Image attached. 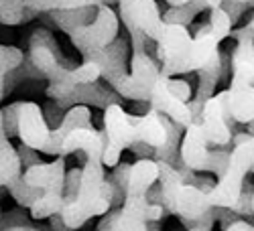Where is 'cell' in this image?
Segmentation results:
<instances>
[{
  "label": "cell",
  "mask_w": 254,
  "mask_h": 231,
  "mask_svg": "<svg viewBox=\"0 0 254 231\" xmlns=\"http://www.w3.org/2000/svg\"><path fill=\"white\" fill-rule=\"evenodd\" d=\"M23 183L33 188H39L43 193L29 209L31 219L41 221L59 215L67 201L63 197V188H65V156H57L53 162L29 164L23 173Z\"/></svg>",
  "instance_id": "obj_5"
},
{
  "label": "cell",
  "mask_w": 254,
  "mask_h": 231,
  "mask_svg": "<svg viewBox=\"0 0 254 231\" xmlns=\"http://www.w3.org/2000/svg\"><path fill=\"white\" fill-rule=\"evenodd\" d=\"M254 166V134L244 140L236 142L234 150L228 156L226 171L218 177V185L205 191L209 207H224V209H236L242 197V185L246 175Z\"/></svg>",
  "instance_id": "obj_8"
},
{
  "label": "cell",
  "mask_w": 254,
  "mask_h": 231,
  "mask_svg": "<svg viewBox=\"0 0 254 231\" xmlns=\"http://www.w3.org/2000/svg\"><path fill=\"white\" fill-rule=\"evenodd\" d=\"M96 231H110V229H102V227H98V229H96Z\"/></svg>",
  "instance_id": "obj_29"
},
{
  "label": "cell",
  "mask_w": 254,
  "mask_h": 231,
  "mask_svg": "<svg viewBox=\"0 0 254 231\" xmlns=\"http://www.w3.org/2000/svg\"><path fill=\"white\" fill-rule=\"evenodd\" d=\"M173 122H167L157 110L142 116H130L120 103H108L104 108V166H118L124 148L134 144H146L155 150H165L175 130Z\"/></svg>",
  "instance_id": "obj_2"
},
{
  "label": "cell",
  "mask_w": 254,
  "mask_h": 231,
  "mask_svg": "<svg viewBox=\"0 0 254 231\" xmlns=\"http://www.w3.org/2000/svg\"><path fill=\"white\" fill-rule=\"evenodd\" d=\"M252 173H254V166H252Z\"/></svg>",
  "instance_id": "obj_30"
},
{
  "label": "cell",
  "mask_w": 254,
  "mask_h": 231,
  "mask_svg": "<svg viewBox=\"0 0 254 231\" xmlns=\"http://www.w3.org/2000/svg\"><path fill=\"white\" fill-rule=\"evenodd\" d=\"M31 63L35 65V69H39L49 79V88H47L49 97L57 99L59 103L71 101L79 83L73 77L71 69H65L59 63L57 45L49 31L39 29L31 37Z\"/></svg>",
  "instance_id": "obj_7"
},
{
  "label": "cell",
  "mask_w": 254,
  "mask_h": 231,
  "mask_svg": "<svg viewBox=\"0 0 254 231\" xmlns=\"http://www.w3.org/2000/svg\"><path fill=\"white\" fill-rule=\"evenodd\" d=\"M75 150L86 154V164L79 175V188L71 201L63 205L59 219L67 229H79L94 217L110 211L116 185L106 183L104 177V134L96 128H75L63 140L59 156H67Z\"/></svg>",
  "instance_id": "obj_1"
},
{
  "label": "cell",
  "mask_w": 254,
  "mask_h": 231,
  "mask_svg": "<svg viewBox=\"0 0 254 231\" xmlns=\"http://www.w3.org/2000/svg\"><path fill=\"white\" fill-rule=\"evenodd\" d=\"M191 33L185 25L165 23L163 37L157 41V55L161 59V73L167 77H175L183 73V63L187 51L191 47Z\"/></svg>",
  "instance_id": "obj_11"
},
{
  "label": "cell",
  "mask_w": 254,
  "mask_h": 231,
  "mask_svg": "<svg viewBox=\"0 0 254 231\" xmlns=\"http://www.w3.org/2000/svg\"><path fill=\"white\" fill-rule=\"evenodd\" d=\"M250 209H252V215H254V195L250 197Z\"/></svg>",
  "instance_id": "obj_27"
},
{
  "label": "cell",
  "mask_w": 254,
  "mask_h": 231,
  "mask_svg": "<svg viewBox=\"0 0 254 231\" xmlns=\"http://www.w3.org/2000/svg\"><path fill=\"white\" fill-rule=\"evenodd\" d=\"M228 101L230 92L224 90L218 95H211L205 99L203 108L199 112V124L209 144L214 146H228L232 142V128L228 124Z\"/></svg>",
  "instance_id": "obj_13"
},
{
  "label": "cell",
  "mask_w": 254,
  "mask_h": 231,
  "mask_svg": "<svg viewBox=\"0 0 254 231\" xmlns=\"http://www.w3.org/2000/svg\"><path fill=\"white\" fill-rule=\"evenodd\" d=\"M228 114L232 120L242 122V124L254 122V86L240 90V92H230Z\"/></svg>",
  "instance_id": "obj_19"
},
{
  "label": "cell",
  "mask_w": 254,
  "mask_h": 231,
  "mask_svg": "<svg viewBox=\"0 0 254 231\" xmlns=\"http://www.w3.org/2000/svg\"><path fill=\"white\" fill-rule=\"evenodd\" d=\"M205 231H209V229H205ZM224 231H254V225L242 219V221H234V223H230Z\"/></svg>",
  "instance_id": "obj_23"
},
{
  "label": "cell",
  "mask_w": 254,
  "mask_h": 231,
  "mask_svg": "<svg viewBox=\"0 0 254 231\" xmlns=\"http://www.w3.org/2000/svg\"><path fill=\"white\" fill-rule=\"evenodd\" d=\"M207 144L209 142L203 134V128L199 122H193L191 126H187L183 142H181V160L187 169H191V171L214 173V175L222 177V173L226 171L230 152L209 150Z\"/></svg>",
  "instance_id": "obj_10"
},
{
  "label": "cell",
  "mask_w": 254,
  "mask_h": 231,
  "mask_svg": "<svg viewBox=\"0 0 254 231\" xmlns=\"http://www.w3.org/2000/svg\"><path fill=\"white\" fill-rule=\"evenodd\" d=\"M23 171V160H20L18 148H14V144L10 142V136L4 130V118L2 110H0V186H10L16 183Z\"/></svg>",
  "instance_id": "obj_16"
},
{
  "label": "cell",
  "mask_w": 254,
  "mask_h": 231,
  "mask_svg": "<svg viewBox=\"0 0 254 231\" xmlns=\"http://www.w3.org/2000/svg\"><path fill=\"white\" fill-rule=\"evenodd\" d=\"M232 23H234V18H232V14L224 6L209 10V23L203 29H199V33L191 41V47L187 51V57L183 63V73L201 71L209 61L220 57L218 47L234 31Z\"/></svg>",
  "instance_id": "obj_9"
},
{
  "label": "cell",
  "mask_w": 254,
  "mask_h": 231,
  "mask_svg": "<svg viewBox=\"0 0 254 231\" xmlns=\"http://www.w3.org/2000/svg\"><path fill=\"white\" fill-rule=\"evenodd\" d=\"M25 55L18 47H10V45H0V99L4 95V81L6 75L14 69H18L23 65Z\"/></svg>",
  "instance_id": "obj_20"
},
{
  "label": "cell",
  "mask_w": 254,
  "mask_h": 231,
  "mask_svg": "<svg viewBox=\"0 0 254 231\" xmlns=\"http://www.w3.org/2000/svg\"><path fill=\"white\" fill-rule=\"evenodd\" d=\"M120 16L128 31H138L146 39L157 41L163 37L165 20L155 0H118Z\"/></svg>",
  "instance_id": "obj_12"
},
{
  "label": "cell",
  "mask_w": 254,
  "mask_h": 231,
  "mask_svg": "<svg viewBox=\"0 0 254 231\" xmlns=\"http://www.w3.org/2000/svg\"><path fill=\"white\" fill-rule=\"evenodd\" d=\"M12 4L25 6L33 12H67V10H81V8H98L102 0H8Z\"/></svg>",
  "instance_id": "obj_18"
},
{
  "label": "cell",
  "mask_w": 254,
  "mask_h": 231,
  "mask_svg": "<svg viewBox=\"0 0 254 231\" xmlns=\"http://www.w3.org/2000/svg\"><path fill=\"white\" fill-rule=\"evenodd\" d=\"M149 103H151L153 110H157L159 114H165L173 124L183 126V128H187V126H191L193 122H197L195 114L191 112V108H189V103L177 99L171 92L167 90V83H165V75L163 73L159 75L155 88L151 92Z\"/></svg>",
  "instance_id": "obj_15"
},
{
  "label": "cell",
  "mask_w": 254,
  "mask_h": 231,
  "mask_svg": "<svg viewBox=\"0 0 254 231\" xmlns=\"http://www.w3.org/2000/svg\"><path fill=\"white\" fill-rule=\"evenodd\" d=\"M232 2H242V4H244V2H250V0H232ZM248 31H250V33L254 35V18L250 20V25H248Z\"/></svg>",
  "instance_id": "obj_25"
},
{
  "label": "cell",
  "mask_w": 254,
  "mask_h": 231,
  "mask_svg": "<svg viewBox=\"0 0 254 231\" xmlns=\"http://www.w3.org/2000/svg\"><path fill=\"white\" fill-rule=\"evenodd\" d=\"M191 2H199V4H203L205 8H209V10H214V8L222 6V2H224V0H167V4H169V6H171V8H179V6H185V4H191Z\"/></svg>",
  "instance_id": "obj_22"
},
{
  "label": "cell",
  "mask_w": 254,
  "mask_h": 231,
  "mask_svg": "<svg viewBox=\"0 0 254 231\" xmlns=\"http://www.w3.org/2000/svg\"><path fill=\"white\" fill-rule=\"evenodd\" d=\"M159 183H161V201L171 213L187 223H195L209 213L207 195L193 185H185L181 173L171 162L159 160Z\"/></svg>",
  "instance_id": "obj_6"
},
{
  "label": "cell",
  "mask_w": 254,
  "mask_h": 231,
  "mask_svg": "<svg viewBox=\"0 0 254 231\" xmlns=\"http://www.w3.org/2000/svg\"><path fill=\"white\" fill-rule=\"evenodd\" d=\"M159 75H161L159 65L144 49H132L130 73H126V69L122 67V61L112 51H108L104 71H102V77L110 83L112 90H116L122 97L134 99V101L151 99V92Z\"/></svg>",
  "instance_id": "obj_4"
},
{
  "label": "cell",
  "mask_w": 254,
  "mask_h": 231,
  "mask_svg": "<svg viewBox=\"0 0 254 231\" xmlns=\"http://www.w3.org/2000/svg\"><path fill=\"white\" fill-rule=\"evenodd\" d=\"M102 2H104V4H108V6H110V2H118V0H102Z\"/></svg>",
  "instance_id": "obj_28"
},
{
  "label": "cell",
  "mask_w": 254,
  "mask_h": 231,
  "mask_svg": "<svg viewBox=\"0 0 254 231\" xmlns=\"http://www.w3.org/2000/svg\"><path fill=\"white\" fill-rule=\"evenodd\" d=\"M165 83H167V90L171 92L177 99L181 101H189L193 97V88L191 83L185 81V79H175V77H167L165 75Z\"/></svg>",
  "instance_id": "obj_21"
},
{
  "label": "cell",
  "mask_w": 254,
  "mask_h": 231,
  "mask_svg": "<svg viewBox=\"0 0 254 231\" xmlns=\"http://www.w3.org/2000/svg\"><path fill=\"white\" fill-rule=\"evenodd\" d=\"M75 128H94L92 112L88 106H83V103L73 106L65 116H63V122L55 130H51V152L49 154L59 156V148H61L63 140H65L69 136V132H73Z\"/></svg>",
  "instance_id": "obj_17"
},
{
  "label": "cell",
  "mask_w": 254,
  "mask_h": 231,
  "mask_svg": "<svg viewBox=\"0 0 254 231\" xmlns=\"http://www.w3.org/2000/svg\"><path fill=\"white\" fill-rule=\"evenodd\" d=\"M10 4H12V2H8V0H0V12H2V10H6Z\"/></svg>",
  "instance_id": "obj_26"
},
{
  "label": "cell",
  "mask_w": 254,
  "mask_h": 231,
  "mask_svg": "<svg viewBox=\"0 0 254 231\" xmlns=\"http://www.w3.org/2000/svg\"><path fill=\"white\" fill-rule=\"evenodd\" d=\"M71 43L79 49L83 61L81 65L71 69L79 86H92L102 77L104 63L108 57V47L118 35V14L112 6L102 4L96 8V14L90 23L79 25L67 33Z\"/></svg>",
  "instance_id": "obj_3"
},
{
  "label": "cell",
  "mask_w": 254,
  "mask_h": 231,
  "mask_svg": "<svg viewBox=\"0 0 254 231\" xmlns=\"http://www.w3.org/2000/svg\"><path fill=\"white\" fill-rule=\"evenodd\" d=\"M0 231H41V229H39V227H31L29 223H16V225L2 227Z\"/></svg>",
  "instance_id": "obj_24"
},
{
  "label": "cell",
  "mask_w": 254,
  "mask_h": 231,
  "mask_svg": "<svg viewBox=\"0 0 254 231\" xmlns=\"http://www.w3.org/2000/svg\"><path fill=\"white\" fill-rule=\"evenodd\" d=\"M232 35H236L238 45L232 57V83L228 90L240 92L254 86V35L248 31V27L232 31Z\"/></svg>",
  "instance_id": "obj_14"
}]
</instances>
